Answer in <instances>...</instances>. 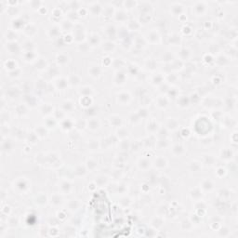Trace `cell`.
Listing matches in <instances>:
<instances>
[{
    "instance_id": "5b68a950",
    "label": "cell",
    "mask_w": 238,
    "mask_h": 238,
    "mask_svg": "<svg viewBox=\"0 0 238 238\" xmlns=\"http://www.w3.org/2000/svg\"><path fill=\"white\" fill-rule=\"evenodd\" d=\"M206 10V6H205V3L203 2H196L195 5V11L197 14H200V10H201V13H203V11H205Z\"/></svg>"
},
{
    "instance_id": "ba28073f",
    "label": "cell",
    "mask_w": 238,
    "mask_h": 238,
    "mask_svg": "<svg viewBox=\"0 0 238 238\" xmlns=\"http://www.w3.org/2000/svg\"><path fill=\"white\" fill-rule=\"evenodd\" d=\"M163 163H166V164L165 158H158V159L155 161V166H161V167H165L166 165H163Z\"/></svg>"
},
{
    "instance_id": "8fae6325",
    "label": "cell",
    "mask_w": 238,
    "mask_h": 238,
    "mask_svg": "<svg viewBox=\"0 0 238 238\" xmlns=\"http://www.w3.org/2000/svg\"><path fill=\"white\" fill-rule=\"evenodd\" d=\"M183 147L182 146V145H179V144H177V145H175V146L173 147V152L175 153V152H179V155H180V153L182 152H183Z\"/></svg>"
},
{
    "instance_id": "9c48e42d",
    "label": "cell",
    "mask_w": 238,
    "mask_h": 238,
    "mask_svg": "<svg viewBox=\"0 0 238 238\" xmlns=\"http://www.w3.org/2000/svg\"><path fill=\"white\" fill-rule=\"evenodd\" d=\"M60 59H61V61H58L60 63H63V61H64V63H66L68 61V57L66 55H59L57 60H60Z\"/></svg>"
},
{
    "instance_id": "277c9868",
    "label": "cell",
    "mask_w": 238,
    "mask_h": 238,
    "mask_svg": "<svg viewBox=\"0 0 238 238\" xmlns=\"http://www.w3.org/2000/svg\"><path fill=\"white\" fill-rule=\"evenodd\" d=\"M4 66H5V68L7 70H8L10 72L13 71V70H16L17 68V65H16V63L14 61L12 60H10V61H7L5 63H4Z\"/></svg>"
},
{
    "instance_id": "30bf717a",
    "label": "cell",
    "mask_w": 238,
    "mask_h": 238,
    "mask_svg": "<svg viewBox=\"0 0 238 238\" xmlns=\"http://www.w3.org/2000/svg\"><path fill=\"white\" fill-rule=\"evenodd\" d=\"M89 126H90V129H98V127H99V122L97 121V120H91Z\"/></svg>"
},
{
    "instance_id": "52a82bcc",
    "label": "cell",
    "mask_w": 238,
    "mask_h": 238,
    "mask_svg": "<svg viewBox=\"0 0 238 238\" xmlns=\"http://www.w3.org/2000/svg\"><path fill=\"white\" fill-rule=\"evenodd\" d=\"M122 100H124V101H123V103H127L129 102V100H130V95L129 93H122L118 96V100H120V102L122 101Z\"/></svg>"
},
{
    "instance_id": "7a4b0ae2",
    "label": "cell",
    "mask_w": 238,
    "mask_h": 238,
    "mask_svg": "<svg viewBox=\"0 0 238 238\" xmlns=\"http://www.w3.org/2000/svg\"><path fill=\"white\" fill-rule=\"evenodd\" d=\"M15 187L18 189L19 191H21V192H25L29 188L28 184H27V182H26L25 180H18L16 182Z\"/></svg>"
},
{
    "instance_id": "6da1fadb",
    "label": "cell",
    "mask_w": 238,
    "mask_h": 238,
    "mask_svg": "<svg viewBox=\"0 0 238 238\" xmlns=\"http://www.w3.org/2000/svg\"><path fill=\"white\" fill-rule=\"evenodd\" d=\"M6 48H7V50L10 51V53H11V54H18L20 50H21L18 44L15 43L14 41H13V42H8V43L7 42Z\"/></svg>"
},
{
    "instance_id": "3957f363",
    "label": "cell",
    "mask_w": 238,
    "mask_h": 238,
    "mask_svg": "<svg viewBox=\"0 0 238 238\" xmlns=\"http://www.w3.org/2000/svg\"><path fill=\"white\" fill-rule=\"evenodd\" d=\"M12 146H13V144L11 142V140H8V139H3L2 140V151L3 152H10V150L12 149Z\"/></svg>"
},
{
    "instance_id": "8992f818",
    "label": "cell",
    "mask_w": 238,
    "mask_h": 238,
    "mask_svg": "<svg viewBox=\"0 0 238 238\" xmlns=\"http://www.w3.org/2000/svg\"><path fill=\"white\" fill-rule=\"evenodd\" d=\"M16 33L13 30H8L6 32L5 34V38L7 39V41L8 40L10 42H13L14 41V37L16 38Z\"/></svg>"
}]
</instances>
